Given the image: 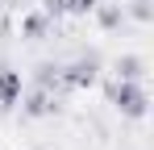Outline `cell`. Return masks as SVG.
<instances>
[{"mask_svg": "<svg viewBox=\"0 0 154 150\" xmlns=\"http://www.w3.org/2000/svg\"><path fill=\"white\" fill-rule=\"evenodd\" d=\"M142 67H146V63L129 54V58H121V63H117V79H142V75H146Z\"/></svg>", "mask_w": 154, "mask_h": 150, "instance_id": "cell-4", "label": "cell"}, {"mask_svg": "<svg viewBox=\"0 0 154 150\" xmlns=\"http://www.w3.org/2000/svg\"><path fill=\"white\" fill-rule=\"evenodd\" d=\"M46 113H54V104H50V96H46V92H38V96L25 104V117H46Z\"/></svg>", "mask_w": 154, "mask_h": 150, "instance_id": "cell-5", "label": "cell"}, {"mask_svg": "<svg viewBox=\"0 0 154 150\" xmlns=\"http://www.w3.org/2000/svg\"><path fill=\"white\" fill-rule=\"evenodd\" d=\"M108 100H112V108L129 117V121H142L146 113H150V96H146V88L137 83V79H117L112 88H108Z\"/></svg>", "mask_w": 154, "mask_h": 150, "instance_id": "cell-1", "label": "cell"}, {"mask_svg": "<svg viewBox=\"0 0 154 150\" xmlns=\"http://www.w3.org/2000/svg\"><path fill=\"white\" fill-rule=\"evenodd\" d=\"M46 21H50L46 13H38V17H29V21H25V33H29V38H42V33H46Z\"/></svg>", "mask_w": 154, "mask_h": 150, "instance_id": "cell-7", "label": "cell"}, {"mask_svg": "<svg viewBox=\"0 0 154 150\" xmlns=\"http://www.w3.org/2000/svg\"><path fill=\"white\" fill-rule=\"evenodd\" d=\"M42 13L46 17H63L67 13V0H42Z\"/></svg>", "mask_w": 154, "mask_h": 150, "instance_id": "cell-8", "label": "cell"}, {"mask_svg": "<svg viewBox=\"0 0 154 150\" xmlns=\"http://www.w3.org/2000/svg\"><path fill=\"white\" fill-rule=\"evenodd\" d=\"M100 8V0H67V13L71 17H88V13H96Z\"/></svg>", "mask_w": 154, "mask_h": 150, "instance_id": "cell-6", "label": "cell"}, {"mask_svg": "<svg viewBox=\"0 0 154 150\" xmlns=\"http://www.w3.org/2000/svg\"><path fill=\"white\" fill-rule=\"evenodd\" d=\"M63 83H67V88H92V83H96V63L67 67V71H63Z\"/></svg>", "mask_w": 154, "mask_h": 150, "instance_id": "cell-3", "label": "cell"}, {"mask_svg": "<svg viewBox=\"0 0 154 150\" xmlns=\"http://www.w3.org/2000/svg\"><path fill=\"white\" fill-rule=\"evenodd\" d=\"M25 96V79L13 67H0V108H17Z\"/></svg>", "mask_w": 154, "mask_h": 150, "instance_id": "cell-2", "label": "cell"}]
</instances>
